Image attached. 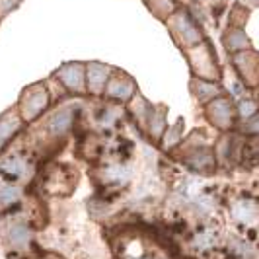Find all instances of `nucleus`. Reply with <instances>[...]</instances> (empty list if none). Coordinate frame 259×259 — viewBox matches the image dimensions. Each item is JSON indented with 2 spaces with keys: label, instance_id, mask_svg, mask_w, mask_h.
<instances>
[{
  "label": "nucleus",
  "instance_id": "1",
  "mask_svg": "<svg viewBox=\"0 0 259 259\" xmlns=\"http://www.w3.org/2000/svg\"><path fill=\"white\" fill-rule=\"evenodd\" d=\"M49 103L47 92H29L27 94V103H24V117H27V121H31L33 117H37Z\"/></svg>",
  "mask_w": 259,
  "mask_h": 259
},
{
  "label": "nucleus",
  "instance_id": "2",
  "mask_svg": "<svg viewBox=\"0 0 259 259\" xmlns=\"http://www.w3.org/2000/svg\"><path fill=\"white\" fill-rule=\"evenodd\" d=\"M175 29H177V33L181 35V39L185 41V43H199L201 41V33H199V29L195 27V24L189 20L185 14H179L177 18H175Z\"/></svg>",
  "mask_w": 259,
  "mask_h": 259
},
{
  "label": "nucleus",
  "instance_id": "3",
  "mask_svg": "<svg viewBox=\"0 0 259 259\" xmlns=\"http://www.w3.org/2000/svg\"><path fill=\"white\" fill-rule=\"evenodd\" d=\"M209 117L212 119V123H216L218 127H226L228 121L232 123V107L228 101L220 99V101H212V105L209 107Z\"/></svg>",
  "mask_w": 259,
  "mask_h": 259
},
{
  "label": "nucleus",
  "instance_id": "4",
  "mask_svg": "<svg viewBox=\"0 0 259 259\" xmlns=\"http://www.w3.org/2000/svg\"><path fill=\"white\" fill-rule=\"evenodd\" d=\"M61 78L63 82L71 88V90H76L80 92L82 90V72H80V67L78 65H69L61 71Z\"/></svg>",
  "mask_w": 259,
  "mask_h": 259
},
{
  "label": "nucleus",
  "instance_id": "5",
  "mask_svg": "<svg viewBox=\"0 0 259 259\" xmlns=\"http://www.w3.org/2000/svg\"><path fill=\"white\" fill-rule=\"evenodd\" d=\"M105 78H107V72L101 65H92L90 72H88V86L92 92H101V88L105 86Z\"/></svg>",
  "mask_w": 259,
  "mask_h": 259
},
{
  "label": "nucleus",
  "instance_id": "6",
  "mask_svg": "<svg viewBox=\"0 0 259 259\" xmlns=\"http://www.w3.org/2000/svg\"><path fill=\"white\" fill-rule=\"evenodd\" d=\"M18 129H20V121L16 117L6 115V117L0 119V146H2L4 142L10 141Z\"/></svg>",
  "mask_w": 259,
  "mask_h": 259
},
{
  "label": "nucleus",
  "instance_id": "7",
  "mask_svg": "<svg viewBox=\"0 0 259 259\" xmlns=\"http://www.w3.org/2000/svg\"><path fill=\"white\" fill-rule=\"evenodd\" d=\"M71 111H61V113H57L55 117L51 119V123H49V131L53 133V135H63L69 127H71Z\"/></svg>",
  "mask_w": 259,
  "mask_h": 259
},
{
  "label": "nucleus",
  "instance_id": "8",
  "mask_svg": "<svg viewBox=\"0 0 259 259\" xmlns=\"http://www.w3.org/2000/svg\"><path fill=\"white\" fill-rule=\"evenodd\" d=\"M224 43L230 51H236V49H244L248 45V37L240 31V29H230L224 37Z\"/></svg>",
  "mask_w": 259,
  "mask_h": 259
},
{
  "label": "nucleus",
  "instance_id": "9",
  "mask_svg": "<svg viewBox=\"0 0 259 259\" xmlns=\"http://www.w3.org/2000/svg\"><path fill=\"white\" fill-rule=\"evenodd\" d=\"M10 238H12L14 244H24L25 240H27V228H24V226H16V228H12Z\"/></svg>",
  "mask_w": 259,
  "mask_h": 259
},
{
  "label": "nucleus",
  "instance_id": "10",
  "mask_svg": "<svg viewBox=\"0 0 259 259\" xmlns=\"http://www.w3.org/2000/svg\"><path fill=\"white\" fill-rule=\"evenodd\" d=\"M150 8H152L156 14H160V8L166 10V12H172L173 4H172V0H150Z\"/></svg>",
  "mask_w": 259,
  "mask_h": 259
},
{
  "label": "nucleus",
  "instance_id": "11",
  "mask_svg": "<svg viewBox=\"0 0 259 259\" xmlns=\"http://www.w3.org/2000/svg\"><path fill=\"white\" fill-rule=\"evenodd\" d=\"M18 199V191L16 189H2L0 191V203H12Z\"/></svg>",
  "mask_w": 259,
  "mask_h": 259
},
{
  "label": "nucleus",
  "instance_id": "12",
  "mask_svg": "<svg viewBox=\"0 0 259 259\" xmlns=\"http://www.w3.org/2000/svg\"><path fill=\"white\" fill-rule=\"evenodd\" d=\"M20 0H0V16H6Z\"/></svg>",
  "mask_w": 259,
  "mask_h": 259
}]
</instances>
